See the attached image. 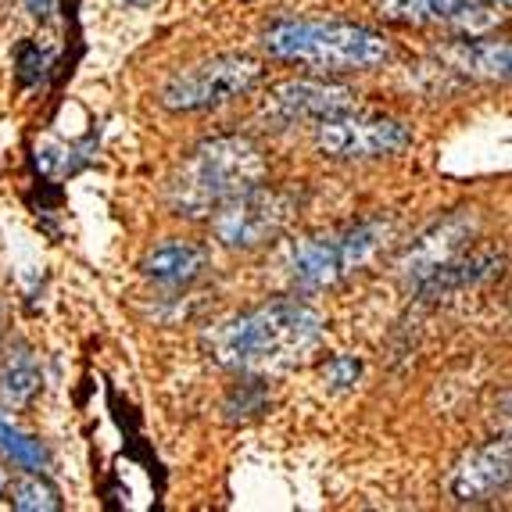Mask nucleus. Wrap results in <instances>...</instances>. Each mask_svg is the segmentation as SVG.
Listing matches in <instances>:
<instances>
[{"instance_id": "1", "label": "nucleus", "mask_w": 512, "mask_h": 512, "mask_svg": "<svg viewBox=\"0 0 512 512\" xmlns=\"http://www.w3.org/2000/svg\"><path fill=\"white\" fill-rule=\"evenodd\" d=\"M326 319L298 298H276L265 305L222 319L205 337V348L219 366L233 373H280L323 341Z\"/></svg>"}, {"instance_id": "2", "label": "nucleus", "mask_w": 512, "mask_h": 512, "mask_svg": "<svg viewBox=\"0 0 512 512\" xmlns=\"http://www.w3.org/2000/svg\"><path fill=\"white\" fill-rule=\"evenodd\" d=\"M265 154L244 133L208 137L180 162L169 180V208L180 219H208L222 201L265 180Z\"/></svg>"}, {"instance_id": "3", "label": "nucleus", "mask_w": 512, "mask_h": 512, "mask_svg": "<svg viewBox=\"0 0 512 512\" xmlns=\"http://www.w3.org/2000/svg\"><path fill=\"white\" fill-rule=\"evenodd\" d=\"M265 51L316 72H366L391 58V40L359 22H273Z\"/></svg>"}, {"instance_id": "4", "label": "nucleus", "mask_w": 512, "mask_h": 512, "mask_svg": "<svg viewBox=\"0 0 512 512\" xmlns=\"http://www.w3.org/2000/svg\"><path fill=\"white\" fill-rule=\"evenodd\" d=\"M391 237V222L387 219H366L344 230L319 233V237H301L287 248L283 269L287 283L298 294H316L326 287H337L351 273H359L362 265L384 248Z\"/></svg>"}, {"instance_id": "5", "label": "nucleus", "mask_w": 512, "mask_h": 512, "mask_svg": "<svg viewBox=\"0 0 512 512\" xmlns=\"http://www.w3.org/2000/svg\"><path fill=\"white\" fill-rule=\"evenodd\" d=\"M265 69L255 54H215L176 72L162 86V104L176 115H197L251 94L262 83Z\"/></svg>"}, {"instance_id": "6", "label": "nucleus", "mask_w": 512, "mask_h": 512, "mask_svg": "<svg viewBox=\"0 0 512 512\" xmlns=\"http://www.w3.org/2000/svg\"><path fill=\"white\" fill-rule=\"evenodd\" d=\"M298 205L301 197L294 190L255 183V187L233 194L230 201H222L212 212L215 240H222L226 248L237 251L262 248V244L276 240L291 226V219L298 215Z\"/></svg>"}, {"instance_id": "7", "label": "nucleus", "mask_w": 512, "mask_h": 512, "mask_svg": "<svg viewBox=\"0 0 512 512\" xmlns=\"http://www.w3.org/2000/svg\"><path fill=\"white\" fill-rule=\"evenodd\" d=\"M316 147L326 158L341 162H366V158H391L412 147V129L391 115H366L344 111L333 119L316 122Z\"/></svg>"}, {"instance_id": "8", "label": "nucleus", "mask_w": 512, "mask_h": 512, "mask_svg": "<svg viewBox=\"0 0 512 512\" xmlns=\"http://www.w3.org/2000/svg\"><path fill=\"white\" fill-rule=\"evenodd\" d=\"M480 237V212L477 208H455L444 219L430 222L427 230L412 240L405 255L398 258V273L409 287H419L434 269H441L444 262L459 258Z\"/></svg>"}, {"instance_id": "9", "label": "nucleus", "mask_w": 512, "mask_h": 512, "mask_svg": "<svg viewBox=\"0 0 512 512\" xmlns=\"http://www.w3.org/2000/svg\"><path fill=\"white\" fill-rule=\"evenodd\" d=\"M355 108H359V94L351 86L326 83V79H287L269 90L262 115L273 126H294V122H323Z\"/></svg>"}, {"instance_id": "10", "label": "nucleus", "mask_w": 512, "mask_h": 512, "mask_svg": "<svg viewBox=\"0 0 512 512\" xmlns=\"http://www.w3.org/2000/svg\"><path fill=\"white\" fill-rule=\"evenodd\" d=\"M512 477V444L509 437H491L462 455L448 473V495L459 505H487L502 495Z\"/></svg>"}, {"instance_id": "11", "label": "nucleus", "mask_w": 512, "mask_h": 512, "mask_svg": "<svg viewBox=\"0 0 512 512\" xmlns=\"http://www.w3.org/2000/svg\"><path fill=\"white\" fill-rule=\"evenodd\" d=\"M509 61L512 51L505 40H477V36H462L452 40L448 47L437 51V65L430 72L441 79H459V83H473V79H509Z\"/></svg>"}, {"instance_id": "12", "label": "nucleus", "mask_w": 512, "mask_h": 512, "mask_svg": "<svg viewBox=\"0 0 512 512\" xmlns=\"http://www.w3.org/2000/svg\"><path fill=\"white\" fill-rule=\"evenodd\" d=\"M140 273L162 287H190L208 273V251L194 240H165L147 251Z\"/></svg>"}, {"instance_id": "13", "label": "nucleus", "mask_w": 512, "mask_h": 512, "mask_svg": "<svg viewBox=\"0 0 512 512\" xmlns=\"http://www.w3.org/2000/svg\"><path fill=\"white\" fill-rule=\"evenodd\" d=\"M502 265H505L502 251H480V255H466V251H462L459 258H452V262H444L441 269H434V273L419 283V287H412V291H416L419 298H444V294H452V291H466V287L495 280V276L502 273Z\"/></svg>"}, {"instance_id": "14", "label": "nucleus", "mask_w": 512, "mask_h": 512, "mask_svg": "<svg viewBox=\"0 0 512 512\" xmlns=\"http://www.w3.org/2000/svg\"><path fill=\"white\" fill-rule=\"evenodd\" d=\"M43 387L40 362H36L33 348L26 341H18L4 359L0 369V409L4 412H22Z\"/></svg>"}, {"instance_id": "15", "label": "nucleus", "mask_w": 512, "mask_h": 512, "mask_svg": "<svg viewBox=\"0 0 512 512\" xmlns=\"http://www.w3.org/2000/svg\"><path fill=\"white\" fill-rule=\"evenodd\" d=\"M473 0H376V11L398 26H430V22H452Z\"/></svg>"}, {"instance_id": "16", "label": "nucleus", "mask_w": 512, "mask_h": 512, "mask_svg": "<svg viewBox=\"0 0 512 512\" xmlns=\"http://www.w3.org/2000/svg\"><path fill=\"white\" fill-rule=\"evenodd\" d=\"M0 455L8 462H15L18 470H33V473H47L51 470V452L40 437L26 434L22 427H15L4 409H0Z\"/></svg>"}, {"instance_id": "17", "label": "nucleus", "mask_w": 512, "mask_h": 512, "mask_svg": "<svg viewBox=\"0 0 512 512\" xmlns=\"http://www.w3.org/2000/svg\"><path fill=\"white\" fill-rule=\"evenodd\" d=\"M265 409H269V384H265V376L240 373V380L226 394V402H222L226 423H248V419L262 416Z\"/></svg>"}, {"instance_id": "18", "label": "nucleus", "mask_w": 512, "mask_h": 512, "mask_svg": "<svg viewBox=\"0 0 512 512\" xmlns=\"http://www.w3.org/2000/svg\"><path fill=\"white\" fill-rule=\"evenodd\" d=\"M11 505L18 512H58L61 509V491L43 477V473L22 470L15 484H8Z\"/></svg>"}, {"instance_id": "19", "label": "nucleus", "mask_w": 512, "mask_h": 512, "mask_svg": "<svg viewBox=\"0 0 512 512\" xmlns=\"http://www.w3.org/2000/svg\"><path fill=\"white\" fill-rule=\"evenodd\" d=\"M505 18H509V0H473L448 26H455L462 36H480L487 29H495L498 22H505Z\"/></svg>"}, {"instance_id": "20", "label": "nucleus", "mask_w": 512, "mask_h": 512, "mask_svg": "<svg viewBox=\"0 0 512 512\" xmlns=\"http://www.w3.org/2000/svg\"><path fill=\"white\" fill-rule=\"evenodd\" d=\"M323 384H326V391H351V387L359 384L362 380V362L355 359V355H333V359H326L323 362Z\"/></svg>"}, {"instance_id": "21", "label": "nucleus", "mask_w": 512, "mask_h": 512, "mask_svg": "<svg viewBox=\"0 0 512 512\" xmlns=\"http://www.w3.org/2000/svg\"><path fill=\"white\" fill-rule=\"evenodd\" d=\"M15 69H18V83L36 86L47 76V69H51V54L43 51V47H36V43H22V47H18Z\"/></svg>"}, {"instance_id": "22", "label": "nucleus", "mask_w": 512, "mask_h": 512, "mask_svg": "<svg viewBox=\"0 0 512 512\" xmlns=\"http://www.w3.org/2000/svg\"><path fill=\"white\" fill-rule=\"evenodd\" d=\"M54 4H58V0H26L29 15H33V18H40V22H51V15H54Z\"/></svg>"}, {"instance_id": "23", "label": "nucleus", "mask_w": 512, "mask_h": 512, "mask_svg": "<svg viewBox=\"0 0 512 512\" xmlns=\"http://www.w3.org/2000/svg\"><path fill=\"white\" fill-rule=\"evenodd\" d=\"M122 8H133V11H144V8H151L154 0H119Z\"/></svg>"}, {"instance_id": "24", "label": "nucleus", "mask_w": 512, "mask_h": 512, "mask_svg": "<svg viewBox=\"0 0 512 512\" xmlns=\"http://www.w3.org/2000/svg\"><path fill=\"white\" fill-rule=\"evenodd\" d=\"M8 484H11V473L4 470V462H0V495H8Z\"/></svg>"}]
</instances>
